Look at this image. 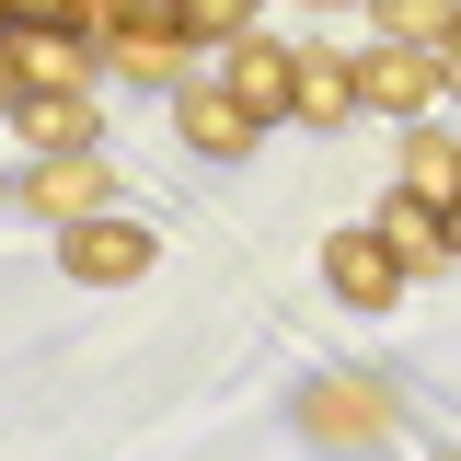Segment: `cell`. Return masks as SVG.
Listing matches in <instances>:
<instances>
[{"label": "cell", "instance_id": "11", "mask_svg": "<svg viewBox=\"0 0 461 461\" xmlns=\"http://www.w3.org/2000/svg\"><path fill=\"white\" fill-rule=\"evenodd\" d=\"M288 115H300V127H346V115H357V69H346L335 47H300L288 58Z\"/></svg>", "mask_w": 461, "mask_h": 461}, {"label": "cell", "instance_id": "4", "mask_svg": "<svg viewBox=\"0 0 461 461\" xmlns=\"http://www.w3.org/2000/svg\"><path fill=\"white\" fill-rule=\"evenodd\" d=\"M104 196H115L104 150H69V162H35V173H23V208H35V220H58V230L104 220Z\"/></svg>", "mask_w": 461, "mask_h": 461}, {"label": "cell", "instance_id": "2", "mask_svg": "<svg viewBox=\"0 0 461 461\" xmlns=\"http://www.w3.org/2000/svg\"><path fill=\"white\" fill-rule=\"evenodd\" d=\"M104 58L127 69V81H162V93H185V23H173V12H150V0H115Z\"/></svg>", "mask_w": 461, "mask_h": 461}, {"label": "cell", "instance_id": "1", "mask_svg": "<svg viewBox=\"0 0 461 461\" xmlns=\"http://www.w3.org/2000/svg\"><path fill=\"white\" fill-rule=\"evenodd\" d=\"M58 266H69V277L81 288H139L150 277V266H162V230H139V220H81V230H58Z\"/></svg>", "mask_w": 461, "mask_h": 461}, {"label": "cell", "instance_id": "18", "mask_svg": "<svg viewBox=\"0 0 461 461\" xmlns=\"http://www.w3.org/2000/svg\"><path fill=\"white\" fill-rule=\"evenodd\" d=\"M450 461H461V450H450Z\"/></svg>", "mask_w": 461, "mask_h": 461}, {"label": "cell", "instance_id": "17", "mask_svg": "<svg viewBox=\"0 0 461 461\" xmlns=\"http://www.w3.org/2000/svg\"><path fill=\"white\" fill-rule=\"evenodd\" d=\"M12 104H23V81H12V58H0V115H12Z\"/></svg>", "mask_w": 461, "mask_h": 461}, {"label": "cell", "instance_id": "16", "mask_svg": "<svg viewBox=\"0 0 461 461\" xmlns=\"http://www.w3.org/2000/svg\"><path fill=\"white\" fill-rule=\"evenodd\" d=\"M438 242H450V254H461V196H450V208H438Z\"/></svg>", "mask_w": 461, "mask_h": 461}, {"label": "cell", "instance_id": "5", "mask_svg": "<svg viewBox=\"0 0 461 461\" xmlns=\"http://www.w3.org/2000/svg\"><path fill=\"white\" fill-rule=\"evenodd\" d=\"M346 69H357V104L369 115H427L438 104V58H415V47H357Z\"/></svg>", "mask_w": 461, "mask_h": 461}, {"label": "cell", "instance_id": "3", "mask_svg": "<svg viewBox=\"0 0 461 461\" xmlns=\"http://www.w3.org/2000/svg\"><path fill=\"white\" fill-rule=\"evenodd\" d=\"M300 427H312L323 450H381V438H393V393H381V381H312Z\"/></svg>", "mask_w": 461, "mask_h": 461}, {"label": "cell", "instance_id": "7", "mask_svg": "<svg viewBox=\"0 0 461 461\" xmlns=\"http://www.w3.org/2000/svg\"><path fill=\"white\" fill-rule=\"evenodd\" d=\"M323 277H335V300H346V312H393L403 266L381 254V230L357 220V230H335V242H323Z\"/></svg>", "mask_w": 461, "mask_h": 461}, {"label": "cell", "instance_id": "8", "mask_svg": "<svg viewBox=\"0 0 461 461\" xmlns=\"http://www.w3.org/2000/svg\"><path fill=\"white\" fill-rule=\"evenodd\" d=\"M288 58H300V47H277L266 23H254V35L230 47V69H220V93H230V104H242V115H254V127H277V115H288Z\"/></svg>", "mask_w": 461, "mask_h": 461}, {"label": "cell", "instance_id": "15", "mask_svg": "<svg viewBox=\"0 0 461 461\" xmlns=\"http://www.w3.org/2000/svg\"><path fill=\"white\" fill-rule=\"evenodd\" d=\"M438 93H461V12H450V35H438Z\"/></svg>", "mask_w": 461, "mask_h": 461}, {"label": "cell", "instance_id": "9", "mask_svg": "<svg viewBox=\"0 0 461 461\" xmlns=\"http://www.w3.org/2000/svg\"><path fill=\"white\" fill-rule=\"evenodd\" d=\"M12 139H35V162H69V150L104 139V115H93V93H23L12 104Z\"/></svg>", "mask_w": 461, "mask_h": 461}, {"label": "cell", "instance_id": "10", "mask_svg": "<svg viewBox=\"0 0 461 461\" xmlns=\"http://www.w3.org/2000/svg\"><path fill=\"white\" fill-rule=\"evenodd\" d=\"M173 127H185V139H196V150H208V162H242V150H254V139H266V127H254V115L230 104L220 81H185V93H173Z\"/></svg>", "mask_w": 461, "mask_h": 461}, {"label": "cell", "instance_id": "13", "mask_svg": "<svg viewBox=\"0 0 461 461\" xmlns=\"http://www.w3.org/2000/svg\"><path fill=\"white\" fill-rule=\"evenodd\" d=\"M403 196L415 208H450L461 196V139H403Z\"/></svg>", "mask_w": 461, "mask_h": 461}, {"label": "cell", "instance_id": "14", "mask_svg": "<svg viewBox=\"0 0 461 461\" xmlns=\"http://www.w3.org/2000/svg\"><path fill=\"white\" fill-rule=\"evenodd\" d=\"M173 23H185V47H196V35H208V47H242V35H254V12H242V0H185Z\"/></svg>", "mask_w": 461, "mask_h": 461}, {"label": "cell", "instance_id": "6", "mask_svg": "<svg viewBox=\"0 0 461 461\" xmlns=\"http://www.w3.org/2000/svg\"><path fill=\"white\" fill-rule=\"evenodd\" d=\"M12 81H23V93H93V47H81V35H58V23H12Z\"/></svg>", "mask_w": 461, "mask_h": 461}, {"label": "cell", "instance_id": "12", "mask_svg": "<svg viewBox=\"0 0 461 461\" xmlns=\"http://www.w3.org/2000/svg\"><path fill=\"white\" fill-rule=\"evenodd\" d=\"M381 254H393L403 277H415V266H438V254H450V242H438V208H415V196H381Z\"/></svg>", "mask_w": 461, "mask_h": 461}]
</instances>
